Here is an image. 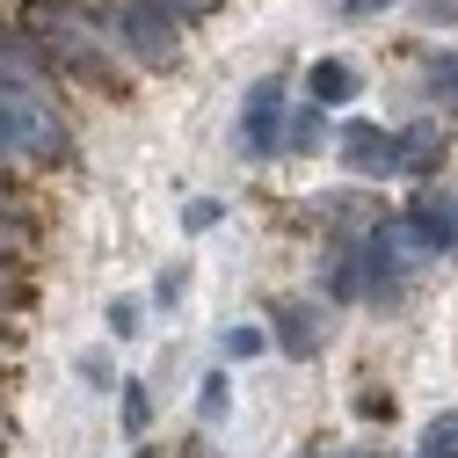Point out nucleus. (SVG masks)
Wrapping results in <instances>:
<instances>
[{
  "instance_id": "nucleus-1",
  "label": "nucleus",
  "mask_w": 458,
  "mask_h": 458,
  "mask_svg": "<svg viewBox=\"0 0 458 458\" xmlns=\"http://www.w3.org/2000/svg\"><path fill=\"white\" fill-rule=\"evenodd\" d=\"M124 44L146 51V66H167L175 59V15H167L160 0H131L124 8Z\"/></svg>"
},
{
  "instance_id": "nucleus-2",
  "label": "nucleus",
  "mask_w": 458,
  "mask_h": 458,
  "mask_svg": "<svg viewBox=\"0 0 458 458\" xmlns=\"http://www.w3.org/2000/svg\"><path fill=\"white\" fill-rule=\"evenodd\" d=\"M284 131H292V124H284V88L262 81V88L248 95V109H241V146H248V153H276Z\"/></svg>"
},
{
  "instance_id": "nucleus-3",
  "label": "nucleus",
  "mask_w": 458,
  "mask_h": 458,
  "mask_svg": "<svg viewBox=\"0 0 458 458\" xmlns=\"http://www.w3.org/2000/svg\"><path fill=\"white\" fill-rule=\"evenodd\" d=\"M400 233H408L415 248H437V255H451V248H458V197H422L408 218H400Z\"/></svg>"
},
{
  "instance_id": "nucleus-4",
  "label": "nucleus",
  "mask_w": 458,
  "mask_h": 458,
  "mask_svg": "<svg viewBox=\"0 0 458 458\" xmlns=\"http://www.w3.org/2000/svg\"><path fill=\"white\" fill-rule=\"evenodd\" d=\"M342 160H350L357 175H400V131L350 124V131H342Z\"/></svg>"
},
{
  "instance_id": "nucleus-5",
  "label": "nucleus",
  "mask_w": 458,
  "mask_h": 458,
  "mask_svg": "<svg viewBox=\"0 0 458 458\" xmlns=\"http://www.w3.org/2000/svg\"><path fill=\"white\" fill-rule=\"evenodd\" d=\"M276 342L292 357H313L320 342H327V313L313 306V299H276Z\"/></svg>"
},
{
  "instance_id": "nucleus-6",
  "label": "nucleus",
  "mask_w": 458,
  "mask_h": 458,
  "mask_svg": "<svg viewBox=\"0 0 458 458\" xmlns=\"http://www.w3.org/2000/svg\"><path fill=\"white\" fill-rule=\"evenodd\" d=\"M306 95H313L320 109H327V102H350V95H357V66H350V59H313V66H306Z\"/></svg>"
},
{
  "instance_id": "nucleus-7",
  "label": "nucleus",
  "mask_w": 458,
  "mask_h": 458,
  "mask_svg": "<svg viewBox=\"0 0 458 458\" xmlns=\"http://www.w3.org/2000/svg\"><path fill=\"white\" fill-rule=\"evenodd\" d=\"M400 167H408V175H429V167H444V131H437V124L400 131Z\"/></svg>"
},
{
  "instance_id": "nucleus-8",
  "label": "nucleus",
  "mask_w": 458,
  "mask_h": 458,
  "mask_svg": "<svg viewBox=\"0 0 458 458\" xmlns=\"http://www.w3.org/2000/svg\"><path fill=\"white\" fill-rule=\"evenodd\" d=\"M320 146H327V117H320V102H313V109H299V117H292L284 153H320Z\"/></svg>"
},
{
  "instance_id": "nucleus-9",
  "label": "nucleus",
  "mask_w": 458,
  "mask_h": 458,
  "mask_svg": "<svg viewBox=\"0 0 458 458\" xmlns=\"http://www.w3.org/2000/svg\"><path fill=\"white\" fill-rule=\"evenodd\" d=\"M422 458H458V415H437V422H429Z\"/></svg>"
},
{
  "instance_id": "nucleus-10",
  "label": "nucleus",
  "mask_w": 458,
  "mask_h": 458,
  "mask_svg": "<svg viewBox=\"0 0 458 458\" xmlns=\"http://www.w3.org/2000/svg\"><path fill=\"white\" fill-rule=\"evenodd\" d=\"M429 95L458 102V51H437V59H429Z\"/></svg>"
},
{
  "instance_id": "nucleus-11",
  "label": "nucleus",
  "mask_w": 458,
  "mask_h": 458,
  "mask_svg": "<svg viewBox=\"0 0 458 458\" xmlns=\"http://www.w3.org/2000/svg\"><path fill=\"white\" fill-rule=\"evenodd\" d=\"M146 415H153L146 386H124V429H131V437H146Z\"/></svg>"
},
{
  "instance_id": "nucleus-12",
  "label": "nucleus",
  "mask_w": 458,
  "mask_h": 458,
  "mask_svg": "<svg viewBox=\"0 0 458 458\" xmlns=\"http://www.w3.org/2000/svg\"><path fill=\"white\" fill-rule=\"evenodd\" d=\"M262 342H269L262 327H225V357H255Z\"/></svg>"
},
{
  "instance_id": "nucleus-13",
  "label": "nucleus",
  "mask_w": 458,
  "mask_h": 458,
  "mask_svg": "<svg viewBox=\"0 0 458 458\" xmlns=\"http://www.w3.org/2000/svg\"><path fill=\"white\" fill-rule=\"evenodd\" d=\"M182 225H190V233H204V225H218V204H211V197H197V204L182 211Z\"/></svg>"
},
{
  "instance_id": "nucleus-14",
  "label": "nucleus",
  "mask_w": 458,
  "mask_h": 458,
  "mask_svg": "<svg viewBox=\"0 0 458 458\" xmlns=\"http://www.w3.org/2000/svg\"><path fill=\"white\" fill-rule=\"evenodd\" d=\"M357 415H364V422H386L393 400H386V393H357Z\"/></svg>"
},
{
  "instance_id": "nucleus-15",
  "label": "nucleus",
  "mask_w": 458,
  "mask_h": 458,
  "mask_svg": "<svg viewBox=\"0 0 458 458\" xmlns=\"http://www.w3.org/2000/svg\"><path fill=\"white\" fill-rule=\"evenodd\" d=\"M197 408H204V415H211V422H218V415H225V378H211V386H204V393H197Z\"/></svg>"
},
{
  "instance_id": "nucleus-16",
  "label": "nucleus",
  "mask_w": 458,
  "mask_h": 458,
  "mask_svg": "<svg viewBox=\"0 0 458 458\" xmlns=\"http://www.w3.org/2000/svg\"><path fill=\"white\" fill-rule=\"evenodd\" d=\"M378 8H393V0H335V15H342V22H357V15H378Z\"/></svg>"
},
{
  "instance_id": "nucleus-17",
  "label": "nucleus",
  "mask_w": 458,
  "mask_h": 458,
  "mask_svg": "<svg viewBox=\"0 0 458 458\" xmlns=\"http://www.w3.org/2000/svg\"><path fill=\"white\" fill-rule=\"evenodd\" d=\"M109 327H117V335H139V306L117 299V306H109Z\"/></svg>"
},
{
  "instance_id": "nucleus-18",
  "label": "nucleus",
  "mask_w": 458,
  "mask_h": 458,
  "mask_svg": "<svg viewBox=\"0 0 458 458\" xmlns=\"http://www.w3.org/2000/svg\"><path fill=\"white\" fill-rule=\"evenodd\" d=\"M175 299H182V269H167V276L153 284V306H175Z\"/></svg>"
},
{
  "instance_id": "nucleus-19",
  "label": "nucleus",
  "mask_w": 458,
  "mask_h": 458,
  "mask_svg": "<svg viewBox=\"0 0 458 458\" xmlns=\"http://www.w3.org/2000/svg\"><path fill=\"white\" fill-rule=\"evenodd\" d=\"M81 378H88V386H117V378H109V357H102V350L81 357Z\"/></svg>"
},
{
  "instance_id": "nucleus-20",
  "label": "nucleus",
  "mask_w": 458,
  "mask_h": 458,
  "mask_svg": "<svg viewBox=\"0 0 458 458\" xmlns=\"http://www.w3.org/2000/svg\"><path fill=\"white\" fill-rule=\"evenodd\" d=\"M429 15L437 22H458V0H429Z\"/></svg>"
}]
</instances>
